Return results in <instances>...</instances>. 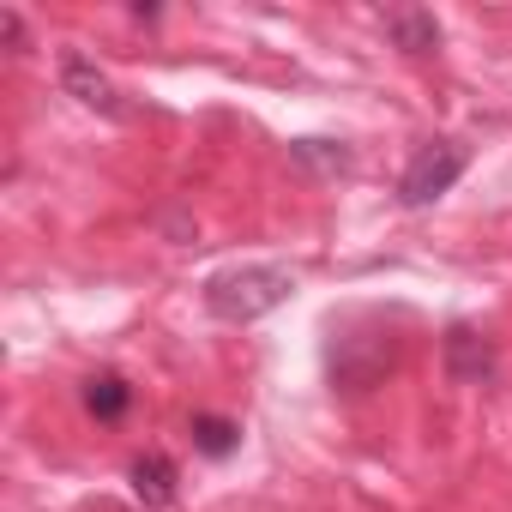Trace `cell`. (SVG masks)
Returning a JSON list of instances; mask_svg holds the SVG:
<instances>
[{"instance_id": "1", "label": "cell", "mask_w": 512, "mask_h": 512, "mask_svg": "<svg viewBox=\"0 0 512 512\" xmlns=\"http://www.w3.org/2000/svg\"><path fill=\"white\" fill-rule=\"evenodd\" d=\"M290 290H296V272L290 266H229V272H217L205 284V308H211V320L247 326V320L284 308Z\"/></svg>"}, {"instance_id": "2", "label": "cell", "mask_w": 512, "mask_h": 512, "mask_svg": "<svg viewBox=\"0 0 512 512\" xmlns=\"http://www.w3.org/2000/svg\"><path fill=\"white\" fill-rule=\"evenodd\" d=\"M392 368H398V338L386 326H344L326 350V374L344 398H362V392L386 386Z\"/></svg>"}, {"instance_id": "3", "label": "cell", "mask_w": 512, "mask_h": 512, "mask_svg": "<svg viewBox=\"0 0 512 512\" xmlns=\"http://www.w3.org/2000/svg\"><path fill=\"white\" fill-rule=\"evenodd\" d=\"M464 163H470V151H464L458 139H428V145L404 163V175H398V205H410V211L434 205L440 193H452V181L464 175Z\"/></svg>"}, {"instance_id": "4", "label": "cell", "mask_w": 512, "mask_h": 512, "mask_svg": "<svg viewBox=\"0 0 512 512\" xmlns=\"http://www.w3.org/2000/svg\"><path fill=\"white\" fill-rule=\"evenodd\" d=\"M440 362H446V380H452V386H488L494 368H500L494 338L476 332L470 320H452V326H446V338H440Z\"/></svg>"}, {"instance_id": "5", "label": "cell", "mask_w": 512, "mask_h": 512, "mask_svg": "<svg viewBox=\"0 0 512 512\" xmlns=\"http://www.w3.org/2000/svg\"><path fill=\"white\" fill-rule=\"evenodd\" d=\"M61 91H67L73 103H85V109L109 115V121H121V115H127V109H121V97H115V85H109V73H97V61H85L79 49H67V55H61Z\"/></svg>"}, {"instance_id": "6", "label": "cell", "mask_w": 512, "mask_h": 512, "mask_svg": "<svg viewBox=\"0 0 512 512\" xmlns=\"http://www.w3.org/2000/svg\"><path fill=\"white\" fill-rule=\"evenodd\" d=\"M133 494H139V506H151V512H163L169 500H175V488H181V470H175V458L169 452H145V458H133Z\"/></svg>"}, {"instance_id": "7", "label": "cell", "mask_w": 512, "mask_h": 512, "mask_svg": "<svg viewBox=\"0 0 512 512\" xmlns=\"http://www.w3.org/2000/svg\"><path fill=\"white\" fill-rule=\"evenodd\" d=\"M386 37L404 55H434L440 49V19L422 13V7H398V13H386Z\"/></svg>"}, {"instance_id": "8", "label": "cell", "mask_w": 512, "mask_h": 512, "mask_svg": "<svg viewBox=\"0 0 512 512\" xmlns=\"http://www.w3.org/2000/svg\"><path fill=\"white\" fill-rule=\"evenodd\" d=\"M85 410H91L97 422H121V416L133 410V386H127L121 374H109V368H103V374H91V380H85Z\"/></svg>"}, {"instance_id": "9", "label": "cell", "mask_w": 512, "mask_h": 512, "mask_svg": "<svg viewBox=\"0 0 512 512\" xmlns=\"http://www.w3.org/2000/svg\"><path fill=\"white\" fill-rule=\"evenodd\" d=\"M290 163L308 175H344L350 169V145L344 139H290Z\"/></svg>"}, {"instance_id": "10", "label": "cell", "mask_w": 512, "mask_h": 512, "mask_svg": "<svg viewBox=\"0 0 512 512\" xmlns=\"http://www.w3.org/2000/svg\"><path fill=\"white\" fill-rule=\"evenodd\" d=\"M241 446V422H229V416H193V452H205V458H229Z\"/></svg>"}]
</instances>
